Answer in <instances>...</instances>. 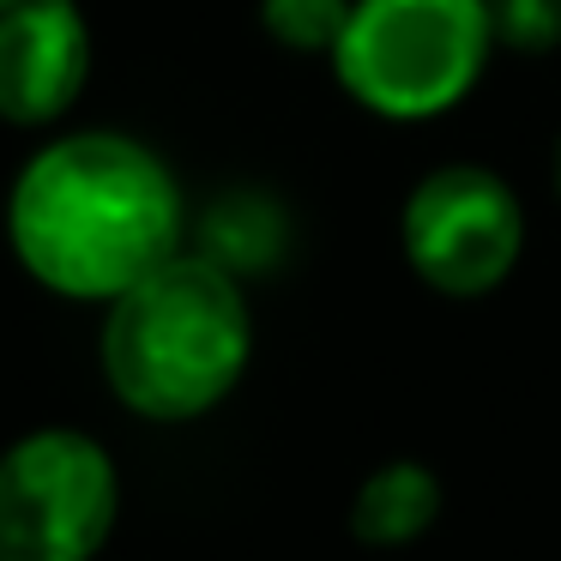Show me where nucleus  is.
<instances>
[{"label": "nucleus", "instance_id": "1", "mask_svg": "<svg viewBox=\"0 0 561 561\" xmlns=\"http://www.w3.org/2000/svg\"><path fill=\"white\" fill-rule=\"evenodd\" d=\"M7 236L43 290L115 302L182 254V194L151 146L127 134H73L19 170Z\"/></svg>", "mask_w": 561, "mask_h": 561}, {"label": "nucleus", "instance_id": "9", "mask_svg": "<svg viewBox=\"0 0 561 561\" xmlns=\"http://www.w3.org/2000/svg\"><path fill=\"white\" fill-rule=\"evenodd\" d=\"M489 25L507 49L543 55L561 43V0H489Z\"/></svg>", "mask_w": 561, "mask_h": 561}, {"label": "nucleus", "instance_id": "8", "mask_svg": "<svg viewBox=\"0 0 561 561\" xmlns=\"http://www.w3.org/2000/svg\"><path fill=\"white\" fill-rule=\"evenodd\" d=\"M356 0H260V25L296 55H332Z\"/></svg>", "mask_w": 561, "mask_h": 561}, {"label": "nucleus", "instance_id": "6", "mask_svg": "<svg viewBox=\"0 0 561 561\" xmlns=\"http://www.w3.org/2000/svg\"><path fill=\"white\" fill-rule=\"evenodd\" d=\"M91 79V25L73 0H19L0 13V122L49 127Z\"/></svg>", "mask_w": 561, "mask_h": 561}, {"label": "nucleus", "instance_id": "2", "mask_svg": "<svg viewBox=\"0 0 561 561\" xmlns=\"http://www.w3.org/2000/svg\"><path fill=\"white\" fill-rule=\"evenodd\" d=\"M254 351L242 284L211 254H170L122 290L103 320V375L151 423H194L230 399Z\"/></svg>", "mask_w": 561, "mask_h": 561}, {"label": "nucleus", "instance_id": "11", "mask_svg": "<svg viewBox=\"0 0 561 561\" xmlns=\"http://www.w3.org/2000/svg\"><path fill=\"white\" fill-rule=\"evenodd\" d=\"M7 7H19V0H0V13H7Z\"/></svg>", "mask_w": 561, "mask_h": 561}, {"label": "nucleus", "instance_id": "10", "mask_svg": "<svg viewBox=\"0 0 561 561\" xmlns=\"http://www.w3.org/2000/svg\"><path fill=\"white\" fill-rule=\"evenodd\" d=\"M556 194H561V139H556Z\"/></svg>", "mask_w": 561, "mask_h": 561}, {"label": "nucleus", "instance_id": "4", "mask_svg": "<svg viewBox=\"0 0 561 561\" xmlns=\"http://www.w3.org/2000/svg\"><path fill=\"white\" fill-rule=\"evenodd\" d=\"M115 513V459L85 428H31L0 453V561H91Z\"/></svg>", "mask_w": 561, "mask_h": 561}, {"label": "nucleus", "instance_id": "7", "mask_svg": "<svg viewBox=\"0 0 561 561\" xmlns=\"http://www.w3.org/2000/svg\"><path fill=\"white\" fill-rule=\"evenodd\" d=\"M435 519H440V483H435V471L416 465V459L380 465L351 501V531L375 549L416 543Z\"/></svg>", "mask_w": 561, "mask_h": 561}, {"label": "nucleus", "instance_id": "5", "mask_svg": "<svg viewBox=\"0 0 561 561\" xmlns=\"http://www.w3.org/2000/svg\"><path fill=\"white\" fill-rule=\"evenodd\" d=\"M404 260L440 296H489L525 248V211L495 170L447 163L404 199Z\"/></svg>", "mask_w": 561, "mask_h": 561}, {"label": "nucleus", "instance_id": "3", "mask_svg": "<svg viewBox=\"0 0 561 561\" xmlns=\"http://www.w3.org/2000/svg\"><path fill=\"white\" fill-rule=\"evenodd\" d=\"M489 43V0H356L332 67L363 110L428 122L477 85Z\"/></svg>", "mask_w": 561, "mask_h": 561}]
</instances>
